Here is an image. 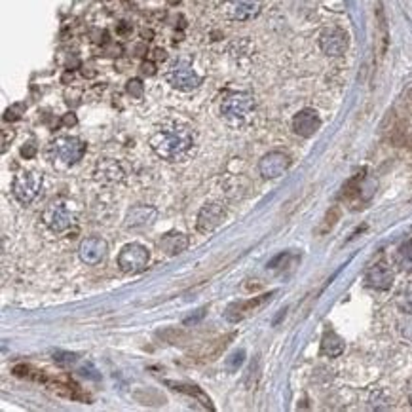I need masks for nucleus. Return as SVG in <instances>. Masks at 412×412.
<instances>
[{"label": "nucleus", "instance_id": "nucleus-1", "mask_svg": "<svg viewBox=\"0 0 412 412\" xmlns=\"http://www.w3.org/2000/svg\"><path fill=\"white\" fill-rule=\"evenodd\" d=\"M150 149L167 162H183L192 154L194 135L185 124H167L150 137Z\"/></svg>", "mask_w": 412, "mask_h": 412}, {"label": "nucleus", "instance_id": "nucleus-2", "mask_svg": "<svg viewBox=\"0 0 412 412\" xmlns=\"http://www.w3.org/2000/svg\"><path fill=\"white\" fill-rule=\"evenodd\" d=\"M255 99L247 92L228 93L220 103V116L224 118L228 126L232 128H243L247 126L253 114H255Z\"/></svg>", "mask_w": 412, "mask_h": 412}, {"label": "nucleus", "instance_id": "nucleus-3", "mask_svg": "<svg viewBox=\"0 0 412 412\" xmlns=\"http://www.w3.org/2000/svg\"><path fill=\"white\" fill-rule=\"evenodd\" d=\"M150 263V253L149 249L141 245V243H128L126 247L122 249L118 255V268L124 274H141L147 270V266Z\"/></svg>", "mask_w": 412, "mask_h": 412}, {"label": "nucleus", "instance_id": "nucleus-4", "mask_svg": "<svg viewBox=\"0 0 412 412\" xmlns=\"http://www.w3.org/2000/svg\"><path fill=\"white\" fill-rule=\"evenodd\" d=\"M85 154V142L79 137H59L51 142L53 162L63 165H74Z\"/></svg>", "mask_w": 412, "mask_h": 412}, {"label": "nucleus", "instance_id": "nucleus-5", "mask_svg": "<svg viewBox=\"0 0 412 412\" xmlns=\"http://www.w3.org/2000/svg\"><path fill=\"white\" fill-rule=\"evenodd\" d=\"M40 186H42V173L40 171H19L15 175L14 183H12V194H14L17 201H22V204L27 206L38 196Z\"/></svg>", "mask_w": 412, "mask_h": 412}, {"label": "nucleus", "instance_id": "nucleus-6", "mask_svg": "<svg viewBox=\"0 0 412 412\" xmlns=\"http://www.w3.org/2000/svg\"><path fill=\"white\" fill-rule=\"evenodd\" d=\"M42 220L53 234H63L65 230H69L74 222V213L65 199H56L44 209Z\"/></svg>", "mask_w": 412, "mask_h": 412}, {"label": "nucleus", "instance_id": "nucleus-7", "mask_svg": "<svg viewBox=\"0 0 412 412\" xmlns=\"http://www.w3.org/2000/svg\"><path fill=\"white\" fill-rule=\"evenodd\" d=\"M165 80L181 92H192L201 84V76L194 71L192 65L186 61H177L173 65L170 71L165 72Z\"/></svg>", "mask_w": 412, "mask_h": 412}, {"label": "nucleus", "instance_id": "nucleus-8", "mask_svg": "<svg viewBox=\"0 0 412 412\" xmlns=\"http://www.w3.org/2000/svg\"><path fill=\"white\" fill-rule=\"evenodd\" d=\"M263 0H222V14L232 22H247L261 14Z\"/></svg>", "mask_w": 412, "mask_h": 412}, {"label": "nucleus", "instance_id": "nucleus-9", "mask_svg": "<svg viewBox=\"0 0 412 412\" xmlns=\"http://www.w3.org/2000/svg\"><path fill=\"white\" fill-rule=\"evenodd\" d=\"M321 51L329 57H340L348 50V35L338 27L323 28L320 35Z\"/></svg>", "mask_w": 412, "mask_h": 412}, {"label": "nucleus", "instance_id": "nucleus-10", "mask_svg": "<svg viewBox=\"0 0 412 412\" xmlns=\"http://www.w3.org/2000/svg\"><path fill=\"white\" fill-rule=\"evenodd\" d=\"M108 247L107 242L99 238V236H90V238H85L82 240L79 247V255L80 261L88 266H97L101 264L105 258H107Z\"/></svg>", "mask_w": 412, "mask_h": 412}, {"label": "nucleus", "instance_id": "nucleus-11", "mask_svg": "<svg viewBox=\"0 0 412 412\" xmlns=\"http://www.w3.org/2000/svg\"><path fill=\"white\" fill-rule=\"evenodd\" d=\"M291 167V158L287 156L285 152L274 150L268 152L263 160L258 162V171L264 179H277L287 173V170Z\"/></svg>", "mask_w": 412, "mask_h": 412}, {"label": "nucleus", "instance_id": "nucleus-12", "mask_svg": "<svg viewBox=\"0 0 412 412\" xmlns=\"http://www.w3.org/2000/svg\"><path fill=\"white\" fill-rule=\"evenodd\" d=\"M222 219H224V207L217 204V201L206 204L198 213L196 228H198V232H201V234H211L215 228L222 222Z\"/></svg>", "mask_w": 412, "mask_h": 412}, {"label": "nucleus", "instance_id": "nucleus-13", "mask_svg": "<svg viewBox=\"0 0 412 412\" xmlns=\"http://www.w3.org/2000/svg\"><path fill=\"white\" fill-rule=\"evenodd\" d=\"M320 126V114L315 113L313 108H302V110L295 114V118H292V129H295V133L299 137H304V139L315 135Z\"/></svg>", "mask_w": 412, "mask_h": 412}, {"label": "nucleus", "instance_id": "nucleus-14", "mask_svg": "<svg viewBox=\"0 0 412 412\" xmlns=\"http://www.w3.org/2000/svg\"><path fill=\"white\" fill-rule=\"evenodd\" d=\"M365 281L374 291H388L391 285H393V270H391L384 261H380V263L372 264L369 270H367Z\"/></svg>", "mask_w": 412, "mask_h": 412}, {"label": "nucleus", "instance_id": "nucleus-15", "mask_svg": "<svg viewBox=\"0 0 412 412\" xmlns=\"http://www.w3.org/2000/svg\"><path fill=\"white\" fill-rule=\"evenodd\" d=\"M272 295H261V297H255V299H249L245 302H236V304H230L226 308V320L232 321V323H238V321H242L243 318H247L249 313H253L258 308V306H263L266 300L272 299Z\"/></svg>", "mask_w": 412, "mask_h": 412}, {"label": "nucleus", "instance_id": "nucleus-16", "mask_svg": "<svg viewBox=\"0 0 412 412\" xmlns=\"http://www.w3.org/2000/svg\"><path fill=\"white\" fill-rule=\"evenodd\" d=\"M158 217V211L152 206H135L129 209L126 217V228L150 226Z\"/></svg>", "mask_w": 412, "mask_h": 412}, {"label": "nucleus", "instance_id": "nucleus-17", "mask_svg": "<svg viewBox=\"0 0 412 412\" xmlns=\"http://www.w3.org/2000/svg\"><path fill=\"white\" fill-rule=\"evenodd\" d=\"M160 247L167 255H179V253H183L188 247V236L181 234V232H170V234L162 236Z\"/></svg>", "mask_w": 412, "mask_h": 412}, {"label": "nucleus", "instance_id": "nucleus-18", "mask_svg": "<svg viewBox=\"0 0 412 412\" xmlns=\"http://www.w3.org/2000/svg\"><path fill=\"white\" fill-rule=\"evenodd\" d=\"M346 348V344L334 331H325L321 338V354L325 357H338Z\"/></svg>", "mask_w": 412, "mask_h": 412}, {"label": "nucleus", "instance_id": "nucleus-19", "mask_svg": "<svg viewBox=\"0 0 412 412\" xmlns=\"http://www.w3.org/2000/svg\"><path fill=\"white\" fill-rule=\"evenodd\" d=\"M97 177L107 181V183H114V181H120L124 177V171L120 170V164L114 162V160H105L99 164V171H97Z\"/></svg>", "mask_w": 412, "mask_h": 412}, {"label": "nucleus", "instance_id": "nucleus-20", "mask_svg": "<svg viewBox=\"0 0 412 412\" xmlns=\"http://www.w3.org/2000/svg\"><path fill=\"white\" fill-rule=\"evenodd\" d=\"M395 302H397L401 312L411 313L412 315V279L409 281V283H405L403 287H401V291L397 292V299H395Z\"/></svg>", "mask_w": 412, "mask_h": 412}, {"label": "nucleus", "instance_id": "nucleus-21", "mask_svg": "<svg viewBox=\"0 0 412 412\" xmlns=\"http://www.w3.org/2000/svg\"><path fill=\"white\" fill-rule=\"evenodd\" d=\"M395 261H397V264L403 270H412V240L399 245Z\"/></svg>", "mask_w": 412, "mask_h": 412}, {"label": "nucleus", "instance_id": "nucleus-22", "mask_svg": "<svg viewBox=\"0 0 412 412\" xmlns=\"http://www.w3.org/2000/svg\"><path fill=\"white\" fill-rule=\"evenodd\" d=\"M126 90H128L129 95H133V97H142V93H145V85H142V82L139 79H131L128 82V85H126Z\"/></svg>", "mask_w": 412, "mask_h": 412}, {"label": "nucleus", "instance_id": "nucleus-23", "mask_svg": "<svg viewBox=\"0 0 412 412\" xmlns=\"http://www.w3.org/2000/svg\"><path fill=\"white\" fill-rule=\"evenodd\" d=\"M23 110H25V105H22V103H17V105H14V107L8 108L6 114H4V120H6V122L19 120V118H22Z\"/></svg>", "mask_w": 412, "mask_h": 412}, {"label": "nucleus", "instance_id": "nucleus-24", "mask_svg": "<svg viewBox=\"0 0 412 412\" xmlns=\"http://www.w3.org/2000/svg\"><path fill=\"white\" fill-rule=\"evenodd\" d=\"M14 137H15L14 129H4V131H2V152H6L8 145L14 141Z\"/></svg>", "mask_w": 412, "mask_h": 412}, {"label": "nucleus", "instance_id": "nucleus-25", "mask_svg": "<svg viewBox=\"0 0 412 412\" xmlns=\"http://www.w3.org/2000/svg\"><path fill=\"white\" fill-rule=\"evenodd\" d=\"M141 71L147 74V76H152V74H156V67H154V63H150V61H145L141 67Z\"/></svg>", "mask_w": 412, "mask_h": 412}, {"label": "nucleus", "instance_id": "nucleus-26", "mask_svg": "<svg viewBox=\"0 0 412 412\" xmlns=\"http://www.w3.org/2000/svg\"><path fill=\"white\" fill-rule=\"evenodd\" d=\"M35 152H36V149H35V145H33V142H28L27 147H23L22 149V154L25 158H33L35 156Z\"/></svg>", "mask_w": 412, "mask_h": 412}, {"label": "nucleus", "instance_id": "nucleus-27", "mask_svg": "<svg viewBox=\"0 0 412 412\" xmlns=\"http://www.w3.org/2000/svg\"><path fill=\"white\" fill-rule=\"evenodd\" d=\"M204 313H206V310L201 308L198 312V315H194V318H188V320H185V325H196L201 318H204Z\"/></svg>", "mask_w": 412, "mask_h": 412}, {"label": "nucleus", "instance_id": "nucleus-28", "mask_svg": "<svg viewBox=\"0 0 412 412\" xmlns=\"http://www.w3.org/2000/svg\"><path fill=\"white\" fill-rule=\"evenodd\" d=\"M63 124L65 126H69V128H72V126H76V116L72 113L65 114L63 116Z\"/></svg>", "mask_w": 412, "mask_h": 412}, {"label": "nucleus", "instance_id": "nucleus-29", "mask_svg": "<svg viewBox=\"0 0 412 412\" xmlns=\"http://www.w3.org/2000/svg\"><path fill=\"white\" fill-rule=\"evenodd\" d=\"M167 2H170V4H179L181 0H167Z\"/></svg>", "mask_w": 412, "mask_h": 412}, {"label": "nucleus", "instance_id": "nucleus-30", "mask_svg": "<svg viewBox=\"0 0 412 412\" xmlns=\"http://www.w3.org/2000/svg\"><path fill=\"white\" fill-rule=\"evenodd\" d=\"M411 399H412V391H411Z\"/></svg>", "mask_w": 412, "mask_h": 412}]
</instances>
